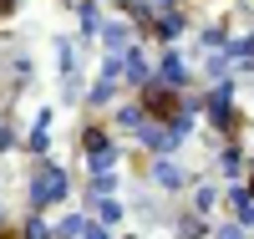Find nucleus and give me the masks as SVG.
<instances>
[{"label":"nucleus","instance_id":"f257e3e1","mask_svg":"<svg viewBox=\"0 0 254 239\" xmlns=\"http://www.w3.org/2000/svg\"><path fill=\"white\" fill-rule=\"evenodd\" d=\"M142 107H147L158 122H178V112H183V102H178L173 92H142Z\"/></svg>","mask_w":254,"mask_h":239},{"label":"nucleus","instance_id":"f03ea898","mask_svg":"<svg viewBox=\"0 0 254 239\" xmlns=\"http://www.w3.org/2000/svg\"><path fill=\"white\" fill-rule=\"evenodd\" d=\"M10 5H15V0H0V15H10Z\"/></svg>","mask_w":254,"mask_h":239},{"label":"nucleus","instance_id":"7ed1b4c3","mask_svg":"<svg viewBox=\"0 0 254 239\" xmlns=\"http://www.w3.org/2000/svg\"><path fill=\"white\" fill-rule=\"evenodd\" d=\"M0 239H15V234H10V229H0Z\"/></svg>","mask_w":254,"mask_h":239}]
</instances>
